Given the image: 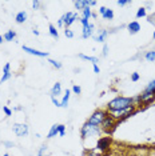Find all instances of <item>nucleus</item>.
Returning a JSON list of instances; mask_svg holds the SVG:
<instances>
[{"label": "nucleus", "mask_w": 155, "mask_h": 156, "mask_svg": "<svg viewBox=\"0 0 155 156\" xmlns=\"http://www.w3.org/2000/svg\"><path fill=\"white\" fill-rule=\"evenodd\" d=\"M102 135V129L100 127H96V126H92L90 123H84L83 127L80 128V137L84 140L87 137H94V136H100Z\"/></svg>", "instance_id": "f257e3e1"}, {"label": "nucleus", "mask_w": 155, "mask_h": 156, "mask_svg": "<svg viewBox=\"0 0 155 156\" xmlns=\"http://www.w3.org/2000/svg\"><path fill=\"white\" fill-rule=\"evenodd\" d=\"M111 145H112V137L110 135H106V136H102L98 139L96 141V152H99L102 155L108 154L111 150Z\"/></svg>", "instance_id": "f03ea898"}, {"label": "nucleus", "mask_w": 155, "mask_h": 156, "mask_svg": "<svg viewBox=\"0 0 155 156\" xmlns=\"http://www.w3.org/2000/svg\"><path fill=\"white\" fill-rule=\"evenodd\" d=\"M108 115L107 109H96L95 112H92V115L88 118V120H87V123L92 124V126H96V127H100L102 123H103V120L106 119V116Z\"/></svg>", "instance_id": "7ed1b4c3"}, {"label": "nucleus", "mask_w": 155, "mask_h": 156, "mask_svg": "<svg viewBox=\"0 0 155 156\" xmlns=\"http://www.w3.org/2000/svg\"><path fill=\"white\" fill-rule=\"evenodd\" d=\"M118 126V123H116V120L112 118V116L108 113L107 116H106V119L103 120V123H102L100 126V129L102 132H106V133H111L112 131L115 129V127Z\"/></svg>", "instance_id": "20e7f679"}, {"label": "nucleus", "mask_w": 155, "mask_h": 156, "mask_svg": "<svg viewBox=\"0 0 155 156\" xmlns=\"http://www.w3.org/2000/svg\"><path fill=\"white\" fill-rule=\"evenodd\" d=\"M12 131L17 137H24L30 133V127L27 123H13Z\"/></svg>", "instance_id": "39448f33"}, {"label": "nucleus", "mask_w": 155, "mask_h": 156, "mask_svg": "<svg viewBox=\"0 0 155 156\" xmlns=\"http://www.w3.org/2000/svg\"><path fill=\"white\" fill-rule=\"evenodd\" d=\"M62 19H63V24H64V28H70L74 23L76 22V20L80 19V15H79L78 12H71V11H68V12H66L64 15L62 16Z\"/></svg>", "instance_id": "423d86ee"}, {"label": "nucleus", "mask_w": 155, "mask_h": 156, "mask_svg": "<svg viewBox=\"0 0 155 156\" xmlns=\"http://www.w3.org/2000/svg\"><path fill=\"white\" fill-rule=\"evenodd\" d=\"M108 35H110V32H108L107 30H103V28H100V30L95 31L92 39L96 41V43H103V44H106V40H107Z\"/></svg>", "instance_id": "0eeeda50"}, {"label": "nucleus", "mask_w": 155, "mask_h": 156, "mask_svg": "<svg viewBox=\"0 0 155 156\" xmlns=\"http://www.w3.org/2000/svg\"><path fill=\"white\" fill-rule=\"evenodd\" d=\"M22 48H23L24 52H27V54H30V55H34V56H38V58H48V56H50V54H48V52L38 51V49L31 48V47H28V45H23Z\"/></svg>", "instance_id": "6e6552de"}, {"label": "nucleus", "mask_w": 155, "mask_h": 156, "mask_svg": "<svg viewBox=\"0 0 155 156\" xmlns=\"http://www.w3.org/2000/svg\"><path fill=\"white\" fill-rule=\"evenodd\" d=\"M94 34H95V24L94 23H88V26L82 27V37L83 39L92 37Z\"/></svg>", "instance_id": "1a4fd4ad"}, {"label": "nucleus", "mask_w": 155, "mask_h": 156, "mask_svg": "<svg viewBox=\"0 0 155 156\" xmlns=\"http://www.w3.org/2000/svg\"><path fill=\"white\" fill-rule=\"evenodd\" d=\"M12 77V72H11V64L9 63H5L4 67H3V75H2V79H0V84L5 83L8 81L9 79Z\"/></svg>", "instance_id": "9d476101"}, {"label": "nucleus", "mask_w": 155, "mask_h": 156, "mask_svg": "<svg viewBox=\"0 0 155 156\" xmlns=\"http://www.w3.org/2000/svg\"><path fill=\"white\" fill-rule=\"evenodd\" d=\"M140 24L139 22H136V20H134V22L131 23H128L127 24V31L130 32V35H135V34H138L139 31H140Z\"/></svg>", "instance_id": "9b49d317"}, {"label": "nucleus", "mask_w": 155, "mask_h": 156, "mask_svg": "<svg viewBox=\"0 0 155 156\" xmlns=\"http://www.w3.org/2000/svg\"><path fill=\"white\" fill-rule=\"evenodd\" d=\"M71 90H66L64 95H63L62 100H60V108H67L68 107V103H70V98H71Z\"/></svg>", "instance_id": "f8f14e48"}, {"label": "nucleus", "mask_w": 155, "mask_h": 156, "mask_svg": "<svg viewBox=\"0 0 155 156\" xmlns=\"http://www.w3.org/2000/svg\"><path fill=\"white\" fill-rule=\"evenodd\" d=\"M27 19H28V13L26 11H19L15 15V22L17 24H24L27 22Z\"/></svg>", "instance_id": "ddd939ff"}, {"label": "nucleus", "mask_w": 155, "mask_h": 156, "mask_svg": "<svg viewBox=\"0 0 155 156\" xmlns=\"http://www.w3.org/2000/svg\"><path fill=\"white\" fill-rule=\"evenodd\" d=\"M74 7H75L76 12L78 11L82 12L86 7H90L88 5V0H75V2H74Z\"/></svg>", "instance_id": "4468645a"}, {"label": "nucleus", "mask_w": 155, "mask_h": 156, "mask_svg": "<svg viewBox=\"0 0 155 156\" xmlns=\"http://www.w3.org/2000/svg\"><path fill=\"white\" fill-rule=\"evenodd\" d=\"M60 95H62V84L59 83V81H56L54 86H52V88H51V96L59 98Z\"/></svg>", "instance_id": "2eb2a0df"}, {"label": "nucleus", "mask_w": 155, "mask_h": 156, "mask_svg": "<svg viewBox=\"0 0 155 156\" xmlns=\"http://www.w3.org/2000/svg\"><path fill=\"white\" fill-rule=\"evenodd\" d=\"M78 58L82 59V60H86V62L92 63V64H98V63H99V58H96V56H88V55H84V54H78Z\"/></svg>", "instance_id": "dca6fc26"}, {"label": "nucleus", "mask_w": 155, "mask_h": 156, "mask_svg": "<svg viewBox=\"0 0 155 156\" xmlns=\"http://www.w3.org/2000/svg\"><path fill=\"white\" fill-rule=\"evenodd\" d=\"M56 135H59V124H54L50 128V131H48V133H47V139L56 137Z\"/></svg>", "instance_id": "f3484780"}, {"label": "nucleus", "mask_w": 155, "mask_h": 156, "mask_svg": "<svg viewBox=\"0 0 155 156\" xmlns=\"http://www.w3.org/2000/svg\"><path fill=\"white\" fill-rule=\"evenodd\" d=\"M91 17H92V9H91L90 7H86V8L82 11V13H80V19L90 20Z\"/></svg>", "instance_id": "a211bd4d"}, {"label": "nucleus", "mask_w": 155, "mask_h": 156, "mask_svg": "<svg viewBox=\"0 0 155 156\" xmlns=\"http://www.w3.org/2000/svg\"><path fill=\"white\" fill-rule=\"evenodd\" d=\"M3 39H4L5 41H13L16 39V32L13 30H8L4 35H3Z\"/></svg>", "instance_id": "6ab92c4d"}, {"label": "nucleus", "mask_w": 155, "mask_h": 156, "mask_svg": "<svg viewBox=\"0 0 155 156\" xmlns=\"http://www.w3.org/2000/svg\"><path fill=\"white\" fill-rule=\"evenodd\" d=\"M143 58L146 59L147 62L154 63L155 62V49H149V51H146L143 54Z\"/></svg>", "instance_id": "aec40b11"}, {"label": "nucleus", "mask_w": 155, "mask_h": 156, "mask_svg": "<svg viewBox=\"0 0 155 156\" xmlns=\"http://www.w3.org/2000/svg\"><path fill=\"white\" fill-rule=\"evenodd\" d=\"M48 32H50V35L54 39H56L58 40L59 39V32H58V27H55L54 24H48Z\"/></svg>", "instance_id": "412c9836"}, {"label": "nucleus", "mask_w": 155, "mask_h": 156, "mask_svg": "<svg viewBox=\"0 0 155 156\" xmlns=\"http://www.w3.org/2000/svg\"><path fill=\"white\" fill-rule=\"evenodd\" d=\"M114 11L110 8H106V11L103 12V15H102V19H104V20H112L114 19Z\"/></svg>", "instance_id": "4be33fe9"}, {"label": "nucleus", "mask_w": 155, "mask_h": 156, "mask_svg": "<svg viewBox=\"0 0 155 156\" xmlns=\"http://www.w3.org/2000/svg\"><path fill=\"white\" fill-rule=\"evenodd\" d=\"M136 19H142V17H146L147 16V9L146 7H140L138 8V11H136Z\"/></svg>", "instance_id": "5701e85b"}, {"label": "nucleus", "mask_w": 155, "mask_h": 156, "mask_svg": "<svg viewBox=\"0 0 155 156\" xmlns=\"http://www.w3.org/2000/svg\"><path fill=\"white\" fill-rule=\"evenodd\" d=\"M143 91H146V92H151V94H155V79H154V80H151L150 83L146 86V88H144Z\"/></svg>", "instance_id": "b1692460"}, {"label": "nucleus", "mask_w": 155, "mask_h": 156, "mask_svg": "<svg viewBox=\"0 0 155 156\" xmlns=\"http://www.w3.org/2000/svg\"><path fill=\"white\" fill-rule=\"evenodd\" d=\"M48 63L54 67V68H56V69H60L62 67H63V64L60 62H58V60H55V59H48Z\"/></svg>", "instance_id": "393cba45"}, {"label": "nucleus", "mask_w": 155, "mask_h": 156, "mask_svg": "<svg viewBox=\"0 0 155 156\" xmlns=\"http://www.w3.org/2000/svg\"><path fill=\"white\" fill-rule=\"evenodd\" d=\"M45 152H47V144H41L40 148H39V151H38V156H44V155H47Z\"/></svg>", "instance_id": "a878e982"}, {"label": "nucleus", "mask_w": 155, "mask_h": 156, "mask_svg": "<svg viewBox=\"0 0 155 156\" xmlns=\"http://www.w3.org/2000/svg\"><path fill=\"white\" fill-rule=\"evenodd\" d=\"M64 36L67 39H72L74 36H75V34H74V31L71 30V28H64Z\"/></svg>", "instance_id": "bb28decb"}, {"label": "nucleus", "mask_w": 155, "mask_h": 156, "mask_svg": "<svg viewBox=\"0 0 155 156\" xmlns=\"http://www.w3.org/2000/svg\"><path fill=\"white\" fill-rule=\"evenodd\" d=\"M71 92L75 95H80L82 94V88H80V86H78V84H74L72 88H71Z\"/></svg>", "instance_id": "cd10ccee"}, {"label": "nucleus", "mask_w": 155, "mask_h": 156, "mask_svg": "<svg viewBox=\"0 0 155 156\" xmlns=\"http://www.w3.org/2000/svg\"><path fill=\"white\" fill-rule=\"evenodd\" d=\"M31 4H32L34 11H38V9H40V7H41V2H39V0H34Z\"/></svg>", "instance_id": "c85d7f7f"}, {"label": "nucleus", "mask_w": 155, "mask_h": 156, "mask_svg": "<svg viewBox=\"0 0 155 156\" xmlns=\"http://www.w3.org/2000/svg\"><path fill=\"white\" fill-rule=\"evenodd\" d=\"M66 128L67 127L64 126V124H59V136H64L66 135Z\"/></svg>", "instance_id": "c756f323"}, {"label": "nucleus", "mask_w": 155, "mask_h": 156, "mask_svg": "<svg viewBox=\"0 0 155 156\" xmlns=\"http://www.w3.org/2000/svg\"><path fill=\"white\" fill-rule=\"evenodd\" d=\"M108 52H110V47H108L107 44H103V49H102V56L106 58V56L108 55Z\"/></svg>", "instance_id": "7c9ffc66"}, {"label": "nucleus", "mask_w": 155, "mask_h": 156, "mask_svg": "<svg viewBox=\"0 0 155 156\" xmlns=\"http://www.w3.org/2000/svg\"><path fill=\"white\" fill-rule=\"evenodd\" d=\"M116 4H118L119 7H124V5L131 4V2H130V0H118V2H116Z\"/></svg>", "instance_id": "2f4dec72"}, {"label": "nucleus", "mask_w": 155, "mask_h": 156, "mask_svg": "<svg viewBox=\"0 0 155 156\" xmlns=\"http://www.w3.org/2000/svg\"><path fill=\"white\" fill-rule=\"evenodd\" d=\"M3 112L5 113V116H12V109L8 108L7 105H3Z\"/></svg>", "instance_id": "473e14b6"}, {"label": "nucleus", "mask_w": 155, "mask_h": 156, "mask_svg": "<svg viewBox=\"0 0 155 156\" xmlns=\"http://www.w3.org/2000/svg\"><path fill=\"white\" fill-rule=\"evenodd\" d=\"M140 79V75L138 72H132L131 73V81H138Z\"/></svg>", "instance_id": "72a5a7b5"}, {"label": "nucleus", "mask_w": 155, "mask_h": 156, "mask_svg": "<svg viewBox=\"0 0 155 156\" xmlns=\"http://www.w3.org/2000/svg\"><path fill=\"white\" fill-rule=\"evenodd\" d=\"M51 101L54 103V105H56V107H60V100H59L58 98H54V96H51Z\"/></svg>", "instance_id": "f704fd0d"}, {"label": "nucleus", "mask_w": 155, "mask_h": 156, "mask_svg": "<svg viewBox=\"0 0 155 156\" xmlns=\"http://www.w3.org/2000/svg\"><path fill=\"white\" fill-rule=\"evenodd\" d=\"M92 69H94L95 73H99L100 72V68H99V66H98V64H92Z\"/></svg>", "instance_id": "c9c22d12"}, {"label": "nucleus", "mask_w": 155, "mask_h": 156, "mask_svg": "<svg viewBox=\"0 0 155 156\" xmlns=\"http://www.w3.org/2000/svg\"><path fill=\"white\" fill-rule=\"evenodd\" d=\"M56 26H58V28H63V27H64V24H63V19H62V17H59L58 24H56Z\"/></svg>", "instance_id": "e433bc0d"}, {"label": "nucleus", "mask_w": 155, "mask_h": 156, "mask_svg": "<svg viewBox=\"0 0 155 156\" xmlns=\"http://www.w3.org/2000/svg\"><path fill=\"white\" fill-rule=\"evenodd\" d=\"M5 145V147H8V148H12V147H15V144L13 143H11V141H4V143H3Z\"/></svg>", "instance_id": "4c0bfd02"}, {"label": "nucleus", "mask_w": 155, "mask_h": 156, "mask_svg": "<svg viewBox=\"0 0 155 156\" xmlns=\"http://www.w3.org/2000/svg\"><path fill=\"white\" fill-rule=\"evenodd\" d=\"M106 8H107V7H104V5H102V7H99V9H98V11H99V15L102 16L103 15V12L106 11Z\"/></svg>", "instance_id": "58836bf2"}, {"label": "nucleus", "mask_w": 155, "mask_h": 156, "mask_svg": "<svg viewBox=\"0 0 155 156\" xmlns=\"http://www.w3.org/2000/svg\"><path fill=\"white\" fill-rule=\"evenodd\" d=\"M98 4V2H95V0H88V5H90V8L91 7H95Z\"/></svg>", "instance_id": "ea45409f"}, {"label": "nucleus", "mask_w": 155, "mask_h": 156, "mask_svg": "<svg viewBox=\"0 0 155 156\" xmlns=\"http://www.w3.org/2000/svg\"><path fill=\"white\" fill-rule=\"evenodd\" d=\"M32 34L35 35V36H39V35H40V32H39L36 28H34V30H32Z\"/></svg>", "instance_id": "a19ab883"}, {"label": "nucleus", "mask_w": 155, "mask_h": 156, "mask_svg": "<svg viewBox=\"0 0 155 156\" xmlns=\"http://www.w3.org/2000/svg\"><path fill=\"white\" fill-rule=\"evenodd\" d=\"M104 156H122V155H119V154H110V152H108V154H106Z\"/></svg>", "instance_id": "79ce46f5"}, {"label": "nucleus", "mask_w": 155, "mask_h": 156, "mask_svg": "<svg viewBox=\"0 0 155 156\" xmlns=\"http://www.w3.org/2000/svg\"><path fill=\"white\" fill-rule=\"evenodd\" d=\"M3 40H4V39H3V35H0V44L3 43Z\"/></svg>", "instance_id": "37998d69"}, {"label": "nucleus", "mask_w": 155, "mask_h": 156, "mask_svg": "<svg viewBox=\"0 0 155 156\" xmlns=\"http://www.w3.org/2000/svg\"><path fill=\"white\" fill-rule=\"evenodd\" d=\"M87 156H96V155H95V154H88Z\"/></svg>", "instance_id": "c03bdc74"}, {"label": "nucleus", "mask_w": 155, "mask_h": 156, "mask_svg": "<svg viewBox=\"0 0 155 156\" xmlns=\"http://www.w3.org/2000/svg\"><path fill=\"white\" fill-rule=\"evenodd\" d=\"M127 156H138V155H132V154H128Z\"/></svg>", "instance_id": "a18cd8bd"}, {"label": "nucleus", "mask_w": 155, "mask_h": 156, "mask_svg": "<svg viewBox=\"0 0 155 156\" xmlns=\"http://www.w3.org/2000/svg\"><path fill=\"white\" fill-rule=\"evenodd\" d=\"M153 39H155V31H154V34H153Z\"/></svg>", "instance_id": "49530a36"}, {"label": "nucleus", "mask_w": 155, "mask_h": 156, "mask_svg": "<svg viewBox=\"0 0 155 156\" xmlns=\"http://www.w3.org/2000/svg\"><path fill=\"white\" fill-rule=\"evenodd\" d=\"M3 156H9V154H4V155H3Z\"/></svg>", "instance_id": "de8ad7c7"}, {"label": "nucleus", "mask_w": 155, "mask_h": 156, "mask_svg": "<svg viewBox=\"0 0 155 156\" xmlns=\"http://www.w3.org/2000/svg\"><path fill=\"white\" fill-rule=\"evenodd\" d=\"M44 156H50V155H44Z\"/></svg>", "instance_id": "09e8293b"}]
</instances>
